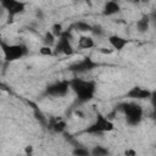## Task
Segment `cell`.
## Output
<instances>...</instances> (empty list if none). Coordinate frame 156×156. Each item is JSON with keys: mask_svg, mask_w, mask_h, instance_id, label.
<instances>
[{"mask_svg": "<svg viewBox=\"0 0 156 156\" xmlns=\"http://www.w3.org/2000/svg\"><path fill=\"white\" fill-rule=\"evenodd\" d=\"M69 85H71V90L76 94L77 100L82 104L90 101L96 93V83L91 79H83L74 77L69 80Z\"/></svg>", "mask_w": 156, "mask_h": 156, "instance_id": "obj_1", "label": "cell"}, {"mask_svg": "<svg viewBox=\"0 0 156 156\" xmlns=\"http://www.w3.org/2000/svg\"><path fill=\"white\" fill-rule=\"evenodd\" d=\"M117 110L123 112L128 126H138L143 119V108L136 102H122L118 105Z\"/></svg>", "mask_w": 156, "mask_h": 156, "instance_id": "obj_2", "label": "cell"}, {"mask_svg": "<svg viewBox=\"0 0 156 156\" xmlns=\"http://www.w3.org/2000/svg\"><path fill=\"white\" fill-rule=\"evenodd\" d=\"M2 54H4V58L7 62H12V61H17L24 56L28 55V49L24 44H7L6 41L1 40L0 43Z\"/></svg>", "mask_w": 156, "mask_h": 156, "instance_id": "obj_3", "label": "cell"}, {"mask_svg": "<svg viewBox=\"0 0 156 156\" xmlns=\"http://www.w3.org/2000/svg\"><path fill=\"white\" fill-rule=\"evenodd\" d=\"M113 129H115L113 122L108 117H106L101 113H98L95 121L85 129V132L89 134H102V133L112 132Z\"/></svg>", "mask_w": 156, "mask_h": 156, "instance_id": "obj_4", "label": "cell"}, {"mask_svg": "<svg viewBox=\"0 0 156 156\" xmlns=\"http://www.w3.org/2000/svg\"><path fill=\"white\" fill-rule=\"evenodd\" d=\"M72 34L69 29H66L62 35L57 39L56 44H55V51L54 54H62L66 56H69L73 54V46H72V41H71Z\"/></svg>", "mask_w": 156, "mask_h": 156, "instance_id": "obj_5", "label": "cell"}, {"mask_svg": "<svg viewBox=\"0 0 156 156\" xmlns=\"http://www.w3.org/2000/svg\"><path fill=\"white\" fill-rule=\"evenodd\" d=\"M96 67H98V63L91 57H83L82 60L72 63L68 67V71L72 72L73 74H84V73L93 71Z\"/></svg>", "mask_w": 156, "mask_h": 156, "instance_id": "obj_6", "label": "cell"}, {"mask_svg": "<svg viewBox=\"0 0 156 156\" xmlns=\"http://www.w3.org/2000/svg\"><path fill=\"white\" fill-rule=\"evenodd\" d=\"M71 89L69 80H58L55 82L45 88V95L52 96V98H63L67 95L68 90Z\"/></svg>", "mask_w": 156, "mask_h": 156, "instance_id": "obj_7", "label": "cell"}, {"mask_svg": "<svg viewBox=\"0 0 156 156\" xmlns=\"http://www.w3.org/2000/svg\"><path fill=\"white\" fill-rule=\"evenodd\" d=\"M0 7L7 12L10 18H13L15 16H17L24 11L26 4L22 1H16V0H1Z\"/></svg>", "mask_w": 156, "mask_h": 156, "instance_id": "obj_8", "label": "cell"}, {"mask_svg": "<svg viewBox=\"0 0 156 156\" xmlns=\"http://www.w3.org/2000/svg\"><path fill=\"white\" fill-rule=\"evenodd\" d=\"M151 96H152V93L149 89L136 87V85L130 88L126 94V98L132 99V100H144V99H149Z\"/></svg>", "mask_w": 156, "mask_h": 156, "instance_id": "obj_9", "label": "cell"}, {"mask_svg": "<svg viewBox=\"0 0 156 156\" xmlns=\"http://www.w3.org/2000/svg\"><path fill=\"white\" fill-rule=\"evenodd\" d=\"M108 44L111 45L112 50L121 51V50H123V49L129 44V40H128L127 38H124V37L113 34V35H110V37H108Z\"/></svg>", "mask_w": 156, "mask_h": 156, "instance_id": "obj_10", "label": "cell"}, {"mask_svg": "<svg viewBox=\"0 0 156 156\" xmlns=\"http://www.w3.org/2000/svg\"><path fill=\"white\" fill-rule=\"evenodd\" d=\"M151 26V21H150V15L149 13H144L141 15V17L136 21L135 23V27H136V30L139 33H146L149 30Z\"/></svg>", "mask_w": 156, "mask_h": 156, "instance_id": "obj_11", "label": "cell"}, {"mask_svg": "<svg viewBox=\"0 0 156 156\" xmlns=\"http://www.w3.org/2000/svg\"><path fill=\"white\" fill-rule=\"evenodd\" d=\"M49 127H50V129H51L54 133L62 134V133H65L67 124H66V121H65V119H61V118L54 119V118H52V119L49 121Z\"/></svg>", "mask_w": 156, "mask_h": 156, "instance_id": "obj_12", "label": "cell"}, {"mask_svg": "<svg viewBox=\"0 0 156 156\" xmlns=\"http://www.w3.org/2000/svg\"><path fill=\"white\" fill-rule=\"evenodd\" d=\"M119 11H121L119 4H117L116 1H107L104 6L102 13L105 16H113V15H117Z\"/></svg>", "mask_w": 156, "mask_h": 156, "instance_id": "obj_13", "label": "cell"}, {"mask_svg": "<svg viewBox=\"0 0 156 156\" xmlns=\"http://www.w3.org/2000/svg\"><path fill=\"white\" fill-rule=\"evenodd\" d=\"M94 45H95V41L89 35H82L78 39V48L80 49H91L94 48Z\"/></svg>", "mask_w": 156, "mask_h": 156, "instance_id": "obj_14", "label": "cell"}, {"mask_svg": "<svg viewBox=\"0 0 156 156\" xmlns=\"http://www.w3.org/2000/svg\"><path fill=\"white\" fill-rule=\"evenodd\" d=\"M93 27L91 24H89L88 22H84V21H78L73 24V29H76L77 32H93Z\"/></svg>", "mask_w": 156, "mask_h": 156, "instance_id": "obj_15", "label": "cell"}, {"mask_svg": "<svg viewBox=\"0 0 156 156\" xmlns=\"http://www.w3.org/2000/svg\"><path fill=\"white\" fill-rule=\"evenodd\" d=\"M91 156H110V151L107 147L102 146V145H96L94 146L91 150Z\"/></svg>", "mask_w": 156, "mask_h": 156, "instance_id": "obj_16", "label": "cell"}, {"mask_svg": "<svg viewBox=\"0 0 156 156\" xmlns=\"http://www.w3.org/2000/svg\"><path fill=\"white\" fill-rule=\"evenodd\" d=\"M56 37L51 33V32H46L45 34H44V37H43V44H44V46H49V48H51L52 45H55L56 44Z\"/></svg>", "mask_w": 156, "mask_h": 156, "instance_id": "obj_17", "label": "cell"}, {"mask_svg": "<svg viewBox=\"0 0 156 156\" xmlns=\"http://www.w3.org/2000/svg\"><path fill=\"white\" fill-rule=\"evenodd\" d=\"M73 156H91V152L89 149H87L82 145H77L73 149Z\"/></svg>", "mask_w": 156, "mask_h": 156, "instance_id": "obj_18", "label": "cell"}, {"mask_svg": "<svg viewBox=\"0 0 156 156\" xmlns=\"http://www.w3.org/2000/svg\"><path fill=\"white\" fill-rule=\"evenodd\" d=\"M50 32L58 39V38L62 35V33L65 32V29L62 28V24H61V23H55V24L51 27V30H50Z\"/></svg>", "mask_w": 156, "mask_h": 156, "instance_id": "obj_19", "label": "cell"}, {"mask_svg": "<svg viewBox=\"0 0 156 156\" xmlns=\"http://www.w3.org/2000/svg\"><path fill=\"white\" fill-rule=\"evenodd\" d=\"M39 54H40L41 56H52V55H54V51H52V49L49 48V46H41V48L39 49Z\"/></svg>", "mask_w": 156, "mask_h": 156, "instance_id": "obj_20", "label": "cell"}, {"mask_svg": "<svg viewBox=\"0 0 156 156\" xmlns=\"http://www.w3.org/2000/svg\"><path fill=\"white\" fill-rule=\"evenodd\" d=\"M150 15V21H151V26H154L155 28H156V10H154L151 13H149Z\"/></svg>", "mask_w": 156, "mask_h": 156, "instance_id": "obj_21", "label": "cell"}, {"mask_svg": "<svg viewBox=\"0 0 156 156\" xmlns=\"http://www.w3.org/2000/svg\"><path fill=\"white\" fill-rule=\"evenodd\" d=\"M26 155L27 156H32V146H27L26 147Z\"/></svg>", "mask_w": 156, "mask_h": 156, "instance_id": "obj_22", "label": "cell"}, {"mask_svg": "<svg viewBox=\"0 0 156 156\" xmlns=\"http://www.w3.org/2000/svg\"><path fill=\"white\" fill-rule=\"evenodd\" d=\"M126 155H129V156H135V152H134V151H132V150H128V151H126Z\"/></svg>", "mask_w": 156, "mask_h": 156, "instance_id": "obj_23", "label": "cell"}]
</instances>
